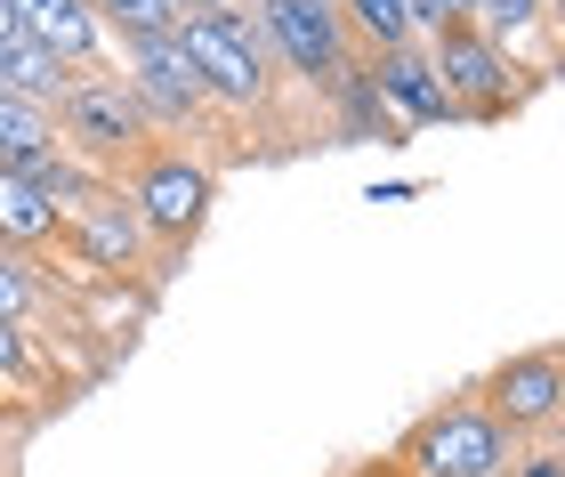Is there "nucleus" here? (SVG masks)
I'll use <instances>...</instances> for the list:
<instances>
[{
  "mask_svg": "<svg viewBox=\"0 0 565 477\" xmlns=\"http://www.w3.org/2000/svg\"><path fill=\"white\" fill-rule=\"evenodd\" d=\"M178 49L194 57L202 89H211V106L226 121H275L282 106V65L259 33V17H250V0H211V9H186L178 17Z\"/></svg>",
  "mask_w": 565,
  "mask_h": 477,
  "instance_id": "1",
  "label": "nucleus"
},
{
  "mask_svg": "<svg viewBox=\"0 0 565 477\" xmlns=\"http://www.w3.org/2000/svg\"><path fill=\"white\" fill-rule=\"evenodd\" d=\"M121 203L138 211V227L153 243V259H186V251L202 243V227H211V203H218V170L186 155V146H170V138H153L146 155L121 170Z\"/></svg>",
  "mask_w": 565,
  "mask_h": 477,
  "instance_id": "2",
  "label": "nucleus"
},
{
  "mask_svg": "<svg viewBox=\"0 0 565 477\" xmlns=\"http://www.w3.org/2000/svg\"><path fill=\"white\" fill-rule=\"evenodd\" d=\"M250 17H259V33L275 49L282 82L307 89L316 106H331V97L364 73V49H355L340 0H250Z\"/></svg>",
  "mask_w": 565,
  "mask_h": 477,
  "instance_id": "3",
  "label": "nucleus"
},
{
  "mask_svg": "<svg viewBox=\"0 0 565 477\" xmlns=\"http://www.w3.org/2000/svg\"><path fill=\"white\" fill-rule=\"evenodd\" d=\"M49 130H57V155L89 179H121L146 146H153V121L138 114V97L121 89V73H82L57 106H49Z\"/></svg>",
  "mask_w": 565,
  "mask_h": 477,
  "instance_id": "4",
  "label": "nucleus"
},
{
  "mask_svg": "<svg viewBox=\"0 0 565 477\" xmlns=\"http://www.w3.org/2000/svg\"><path fill=\"white\" fill-rule=\"evenodd\" d=\"M428 57H436V82H445L452 121H509L533 89L550 82L542 65L509 57V49L484 33V24H469V17H452L445 33H428Z\"/></svg>",
  "mask_w": 565,
  "mask_h": 477,
  "instance_id": "5",
  "label": "nucleus"
},
{
  "mask_svg": "<svg viewBox=\"0 0 565 477\" xmlns=\"http://www.w3.org/2000/svg\"><path fill=\"white\" fill-rule=\"evenodd\" d=\"M509 462H518V445H509V430L477 405V389L428 405L413 430L396 437V469L404 477H509Z\"/></svg>",
  "mask_w": 565,
  "mask_h": 477,
  "instance_id": "6",
  "label": "nucleus"
},
{
  "mask_svg": "<svg viewBox=\"0 0 565 477\" xmlns=\"http://www.w3.org/2000/svg\"><path fill=\"white\" fill-rule=\"evenodd\" d=\"M477 405L509 430V445H550L557 421H565V372H557V348H550V340L509 348V357L477 381Z\"/></svg>",
  "mask_w": 565,
  "mask_h": 477,
  "instance_id": "7",
  "label": "nucleus"
},
{
  "mask_svg": "<svg viewBox=\"0 0 565 477\" xmlns=\"http://www.w3.org/2000/svg\"><path fill=\"white\" fill-rule=\"evenodd\" d=\"M364 73H372L380 114H388L404 138H420V130H436V121H452V106H445V82H436V57H428V41L380 49V57H364Z\"/></svg>",
  "mask_w": 565,
  "mask_h": 477,
  "instance_id": "8",
  "label": "nucleus"
},
{
  "mask_svg": "<svg viewBox=\"0 0 565 477\" xmlns=\"http://www.w3.org/2000/svg\"><path fill=\"white\" fill-rule=\"evenodd\" d=\"M17 33L73 73H114V41L89 0H17Z\"/></svg>",
  "mask_w": 565,
  "mask_h": 477,
  "instance_id": "9",
  "label": "nucleus"
},
{
  "mask_svg": "<svg viewBox=\"0 0 565 477\" xmlns=\"http://www.w3.org/2000/svg\"><path fill=\"white\" fill-rule=\"evenodd\" d=\"M0 251H17L24 267H41L57 251V203L17 170H0Z\"/></svg>",
  "mask_w": 565,
  "mask_h": 477,
  "instance_id": "10",
  "label": "nucleus"
},
{
  "mask_svg": "<svg viewBox=\"0 0 565 477\" xmlns=\"http://www.w3.org/2000/svg\"><path fill=\"white\" fill-rule=\"evenodd\" d=\"M73 82H82V73H73V65H57V57H49V49H33V41H0V89H9V97H24V106H57V97L73 89Z\"/></svg>",
  "mask_w": 565,
  "mask_h": 477,
  "instance_id": "11",
  "label": "nucleus"
},
{
  "mask_svg": "<svg viewBox=\"0 0 565 477\" xmlns=\"http://www.w3.org/2000/svg\"><path fill=\"white\" fill-rule=\"evenodd\" d=\"M340 17H348V33H355V49H364V57L420 41V33H413V9H404V0H340Z\"/></svg>",
  "mask_w": 565,
  "mask_h": 477,
  "instance_id": "12",
  "label": "nucleus"
},
{
  "mask_svg": "<svg viewBox=\"0 0 565 477\" xmlns=\"http://www.w3.org/2000/svg\"><path fill=\"white\" fill-rule=\"evenodd\" d=\"M89 9L106 24V41H153V33H178L186 0H89Z\"/></svg>",
  "mask_w": 565,
  "mask_h": 477,
  "instance_id": "13",
  "label": "nucleus"
},
{
  "mask_svg": "<svg viewBox=\"0 0 565 477\" xmlns=\"http://www.w3.org/2000/svg\"><path fill=\"white\" fill-rule=\"evenodd\" d=\"M509 477H565V454H557V437H550V445H518Z\"/></svg>",
  "mask_w": 565,
  "mask_h": 477,
  "instance_id": "14",
  "label": "nucleus"
},
{
  "mask_svg": "<svg viewBox=\"0 0 565 477\" xmlns=\"http://www.w3.org/2000/svg\"><path fill=\"white\" fill-rule=\"evenodd\" d=\"M0 41H17V0H0Z\"/></svg>",
  "mask_w": 565,
  "mask_h": 477,
  "instance_id": "15",
  "label": "nucleus"
}]
</instances>
